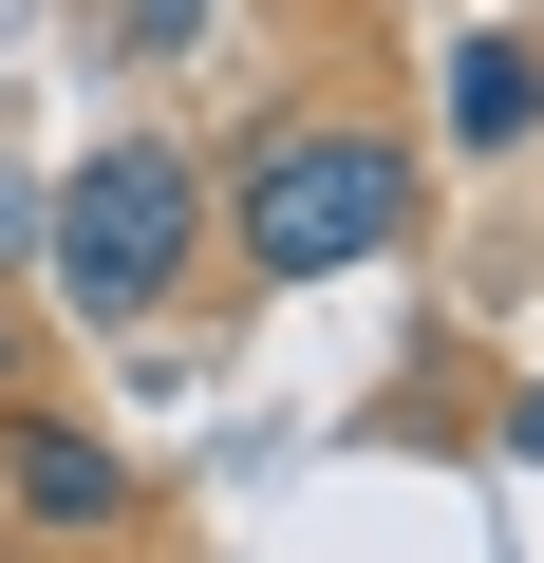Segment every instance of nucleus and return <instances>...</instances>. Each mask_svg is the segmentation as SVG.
I'll return each mask as SVG.
<instances>
[{
    "label": "nucleus",
    "mask_w": 544,
    "mask_h": 563,
    "mask_svg": "<svg viewBox=\"0 0 544 563\" xmlns=\"http://www.w3.org/2000/svg\"><path fill=\"white\" fill-rule=\"evenodd\" d=\"M188 263H207V169L169 132H95L76 169H38V263L20 282H38L76 339H151L188 301Z\"/></svg>",
    "instance_id": "1"
},
{
    "label": "nucleus",
    "mask_w": 544,
    "mask_h": 563,
    "mask_svg": "<svg viewBox=\"0 0 544 563\" xmlns=\"http://www.w3.org/2000/svg\"><path fill=\"white\" fill-rule=\"evenodd\" d=\"M225 244H244V282L320 301V282H357V263L413 244V151H395L376 113H320V95L263 113L244 169H225Z\"/></svg>",
    "instance_id": "2"
},
{
    "label": "nucleus",
    "mask_w": 544,
    "mask_h": 563,
    "mask_svg": "<svg viewBox=\"0 0 544 563\" xmlns=\"http://www.w3.org/2000/svg\"><path fill=\"white\" fill-rule=\"evenodd\" d=\"M0 507L57 526V544H113V526L151 507V470H132L95 413H0Z\"/></svg>",
    "instance_id": "3"
},
{
    "label": "nucleus",
    "mask_w": 544,
    "mask_h": 563,
    "mask_svg": "<svg viewBox=\"0 0 544 563\" xmlns=\"http://www.w3.org/2000/svg\"><path fill=\"white\" fill-rule=\"evenodd\" d=\"M432 132H451L469 169H525V151H544V20H469L451 76H432Z\"/></svg>",
    "instance_id": "4"
},
{
    "label": "nucleus",
    "mask_w": 544,
    "mask_h": 563,
    "mask_svg": "<svg viewBox=\"0 0 544 563\" xmlns=\"http://www.w3.org/2000/svg\"><path fill=\"white\" fill-rule=\"evenodd\" d=\"M207 20H225V0H113V57L169 76V57H207Z\"/></svg>",
    "instance_id": "5"
},
{
    "label": "nucleus",
    "mask_w": 544,
    "mask_h": 563,
    "mask_svg": "<svg viewBox=\"0 0 544 563\" xmlns=\"http://www.w3.org/2000/svg\"><path fill=\"white\" fill-rule=\"evenodd\" d=\"M38 263V169H0V282Z\"/></svg>",
    "instance_id": "6"
},
{
    "label": "nucleus",
    "mask_w": 544,
    "mask_h": 563,
    "mask_svg": "<svg viewBox=\"0 0 544 563\" xmlns=\"http://www.w3.org/2000/svg\"><path fill=\"white\" fill-rule=\"evenodd\" d=\"M507 451H525V470H544V376H525V395H507Z\"/></svg>",
    "instance_id": "7"
},
{
    "label": "nucleus",
    "mask_w": 544,
    "mask_h": 563,
    "mask_svg": "<svg viewBox=\"0 0 544 563\" xmlns=\"http://www.w3.org/2000/svg\"><path fill=\"white\" fill-rule=\"evenodd\" d=\"M0 376H20V301H0Z\"/></svg>",
    "instance_id": "8"
}]
</instances>
